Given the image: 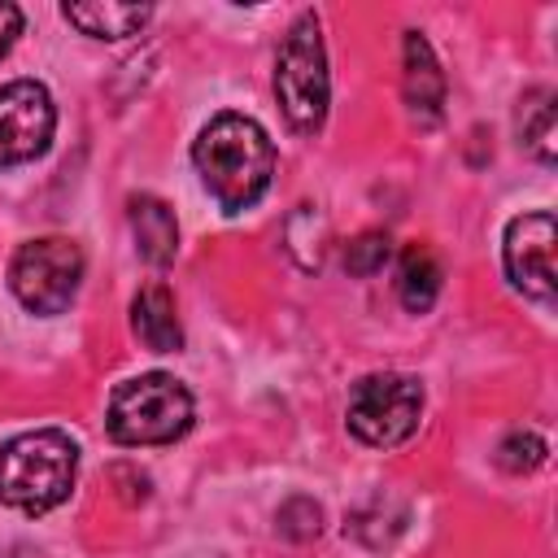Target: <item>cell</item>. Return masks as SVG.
Masks as SVG:
<instances>
[{"mask_svg":"<svg viewBox=\"0 0 558 558\" xmlns=\"http://www.w3.org/2000/svg\"><path fill=\"white\" fill-rule=\"evenodd\" d=\"M192 161H196L205 192L227 214H240L266 196L270 174H275V144L253 118L218 113L201 126L192 144Z\"/></svg>","mask_w":558,"mask_h":558,"instance_id":"cell-1","label":"cell"},{"mask_svg":"<svg viewBox=\"0 0 558 558\" xmlns=\"http://www.w3.org/2000/svg\"><path fill=\"white\" fill-rule=\"evenodd\" d=\"M78 475V449L65 432H22L0 449V501L22 514L57 510Z\"/></svg>","mask_w":558,"mask_h":558,"instance_id":"cell-2","label":"cell"},{"mask_svg":"<svg viewBox=\"0 0 558 558\" xmlns=\"http://www.w3.org/2000/svg\"><path fill=\"white\" fill-rule=\"evenodd\" d=\"M192 392L174 375L148 371L113 388L105 427L118 445H170L192 427Z\"/></svg>","mask_w":558,"mask_h":558,"instance_id":"cell-3","label":"cell"},{"mask_svg":"<svg viewBox=\"0 0 558 558\" xmlns=\"http://www.w3.org/2000/svg\"><path fill=\"white\" fill-rule=\"evenodd\" d=\"M275 96L296 135H314L327 118L331 100V78H327V48H323V26L314 13H301L292 31L279 44L275 57Z\"/></svg>","mask_w":558,"mask_h":558,"instance_id":"cell-4","label":"cell"},{"mask_svg":"<svg viewBox=\"0 0 558 558\" xmlns=\"http://www.w3.org/2000/svg\"><path fill=\"white\" fill-rule=\"evenodd\" d=\"M83 283V248L65 235H39L26 240L13 253L9 288L31 314H61Z\"/></svg>","mask_w":558,"mask_h":558,"instance_id":"cell-5","label":"cell"},{"mask_svg":"<svg viewBox=\"0 0 558 558\" xmlns=\"http://www.w3.org/2000/svg\"><path fill=\"white\" fill-rule=\"evenodd\" d=\"M418 414H423L418 379L414 375H397V371H379V375H366V379L353 384L344 418H349V432L362 445L392 449V445L414 436Z\"/></svg>","mask_w":558,"mask_h":558,"instance_id":"cell-6","label":"cell"},{"mask_svg":"<svg viewBox=\"0 0 558 558\" xmlns=\"http://www.w3.org/2000/svg\"><path fill=\"white\" fill-rule=\"evenodd\" d=\"M554 244H558V227L549 209L536 214H519L506 222V240H501V266L506 279L532 296V301H554L558 292V275H554Z\"/></svg>","mask_w":558,"mask_h":558,"instance_id":"cell-7","label":"cell"},{"mask_svg":"<svg viewBox=\"0 0 558 558\" xmlns=\"http://www.w3.org/2000/svg\"><path fill=\"white\" fill-rule=\"evenodd\" d=\"M57 131V109L44 83L13 78L0 87V166L35 161Z\"/></svg>","mask_w":558,"mask_h":558,"instance_id":"cell-8","label":"cell"},{"mask_svg":"<svg viewBox=\"0 0 558 558\" xmlns=\"http://www.w3.org/2000/svg\"><path fill=\"white\" fill-rule=\"evenodd\" d=\"M401 92L410 105V118L432 126L440 122V105H445V74L436 65L432 44L418 31H405V74H401Z\"/></svg>","mask_w":558,"mask_h":558,"instance_id":"cell-9","label":"cell"},{"mask_svg":"<svg viewBox=\"0 0 558 558\" xmlns=\"http://www.w3.org/2000/svg\"><path fill=\"white\" fill-rule=\"evenodd\" d=\"M126 218H131V235H135V253L148 262V266H170L174 253H179V222H174V209L153 196V192H140L126 201Z\"/></svg>","mask_w":558,"mask_h":558,"instance_id":"cell-10","label":"cell"},{"mask_svg":"<svg viewBox=\"0 0 558 558\" xmlns=\"http://www.w3.org/2000/svg\"><path fill=\"white\" fill-rule=\"evenodd\" d=\"M131 327L153 353H179L183 349V327L174 314V296L166 283H148L131 301Z\"/></svg>","mask_w":558,"mask_h":558,"instance_id":"cell-11","label":"cell"},{"mask_svg":"<svg viewBox=\"0 0 558 558\" xmlns=\"http://www.w3.org/2000/svg\"><path fill=\"white\" fill-rule=\"evenodd\" d=\"M61 13H65L70 26H78L92 39H126V35H140L144 22L153 17L148 4H118V0H70V4H61Z\"/></svg>","mask_w":558,"mask_h":558,"instance_id":"cell-12","label":"cell"},{"mask_svg":"<svg viewBox=\"0 0 558 558\" xmlns=\"http://www.w3.org/2000/svg\"><path fill=\"white\" fill-rule=\"evenodd\" d=\"M440 262L427 253V248H405L401 253V266H397V296L410 314H427L440 296Z\"/></svg>","mask_w":558,"mask_h":558,"instance_id":"cell-13","label":"cell"},{"mask_svg":"<svg viewBox=\"0 0 558 558\" xmlns=\"http://www.w3.org/2000/svg\"><path fill=\"white\" fill-rule=\"evenodd\" d=\"M519 144L536 157V161H554L558 157V131H554V92L549 87H532L519 100Z\"/></svg>","mask_w":558,"mask_h":558,"instance_id":"cell-14","label":"cell"},{"mask_svg":"<svg viewBox=\"0 0 558 558\" xmlns=\"http://www.w3.org/2000/svg\"><path fill=\"white\" fill-rule=\"evenodd\" d=\"M545 462V440L536 432H510L501 445H497V466L523 475V471H536Z\"/></svg>","mask_w":558,"mask_h":558,"instance_id":"cell-15","label":"cell"},{"mask_svg":"<svg viewBox=\"0 0 558 558\" xmlns=\"http://www.w3.org/2000/svg\"><path fill=\"white\" fill-rule=\"evenodd\" d=\"M275 523H279V532H283L288 541H310V536H318V527H323V506H318L314 497H292V501L279 506Z\"/></svg>","mask_w":558,"mask_h":558,"instance_id":"cell-16","label":"cell"},{"mask_svg":"<svg viewBox=\"0 0 558 558\" xmlns=\"http://www.w3.org/2000/svg\"><path fill=\"white\" fill-rule=\"evenodd\" d=\"M388 253H392L388 235L366 231V235H357V240L344 248V266H349V275H375V270H384Z\"/></svg>","mask_w":558,"mask_h":558,"instance_id":"cell-17","label":"cell"},{"mask_svg":"<svg viewBox=\"0 0 558 558\" xmlns=\"http://www.w3.org/2000/svg\"><path fill=\"white\" fill-rule=\"evenodd\" d=\"M17 35H22V9L9 4V0H0V57L17 44Z\"/></svg>","mask_w":558,"mask_h":558,"instance_id":"cell-18","label":"cell"}]
</instances>
